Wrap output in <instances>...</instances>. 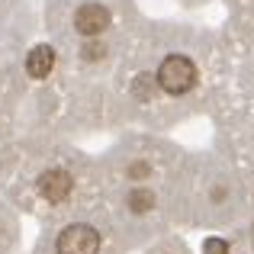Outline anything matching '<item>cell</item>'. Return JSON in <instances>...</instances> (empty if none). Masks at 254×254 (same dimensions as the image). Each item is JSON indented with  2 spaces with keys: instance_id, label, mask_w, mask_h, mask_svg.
Returning a JSON list of instances; mask_svg holds the SVG:
<instances>
[{
  "instance_id": "6da1fadb",
  "label": "cell",
  "mask_w": 254,
  "mask_h": 254,
  "mask_svg": "<svg viewBox=\"0 0 254 254\" xmlns=\"http://www.w3.org/2000/svg\"><path fill=\"white\" fill-rule=\"evenodd\" d=\"M142 81L151 84V93H164V97H190L193 90L203 81V71H199V62L184 49H171L158 58L155 71L145 74Z\"/></svg>"
},
{
  "instance_id": "7a4b0ae2",
  "label": "cell",
  "mask_w": 254,
  "mask_h": 254,
  "mask_svg": "<svg viewBox=\"0 0 254 254\" xmlns=\"http://www.w3.org/2000/svg\"><path fill=\"white\" fill-rule=\"evenodd\" d=\"M71 29L81 39H100L113 29V10L100 0H84L71 13Z\"/></svg>"
},
{
  "instance_id": "3957f363",
  "label": "cell",
  "mask_w": 254,
  "mask_h": 254,
  "mask_svg": "<svg viewBox=\"0 0 254 254\" xmlns=\"http://www.w3.org/2000/svg\"><path fill=\"white\" fill-rule=\"evenodd\" d=\"M55 251L58 254H97L100 251V232L93 229V225L74 222V225L58 232Z\"/></svg>"
},
{
  "instance_id": "277c9868",
  "label": "cell",
  "mask_w": 254,
  "mask_h": 254,
  "mask_svg": "<svg viewBox=\"0 0 254 254\" xmlns=\"http://www.w3.org/2000/svg\"><path fill=\"white\" fill-rule=\"evenodd\" d=\"M71 190H74V180H71V174L64 168H49L39 177V193L49 203H64L71 196Z\"/></svg>"
},
{
  "instance_id": "5b68a950",
  "label": "cell",
  "mask_w": 254,
  "mask_h": 254,
  "mask_svg": "<svg viewBox=\"0 0 254 254\" xmlns=\"http://www.w3.org/2000/svg\"><path fill=\"white\" fill-rule=\"evenodd\" d=\"M52 68H55V52L52 49H32L29 58H26V74L32 77V81H45V77L52 74Z\"/></svg>"
},
{
  "instance_id": "8992f818",
  "label": "cell",
  "mask_w": 254,
  "mask_h": 254,
  "mask_svg": "<svg viewBox=\"0 0 254 254\" xmlns=\"http://www.w3.org/2000/svg\"><path fill=\"white\" fill-rule=\"evenodd\" d=\"M126 206H129L135 216H142V212H148L151 206H155V193H151L148 187H135V190H129V196H126Z\"/></svg>"
},
{
  "instance_id": "52a82bcc",
  "label": "cell",
  "mask_w": 254,
  "mask_h": 254,
  "mask_svg": "<svg viewBox=\"0 0 254 254\" xmlns=\"http://www.w3.org/2000/svg\"><path fill=\"white\" fill-rule=\"evenodd\" d=\"M203 254H229V245H225L222 238H209V242L203 245Z\"/></svg>"
}]
</instances>
